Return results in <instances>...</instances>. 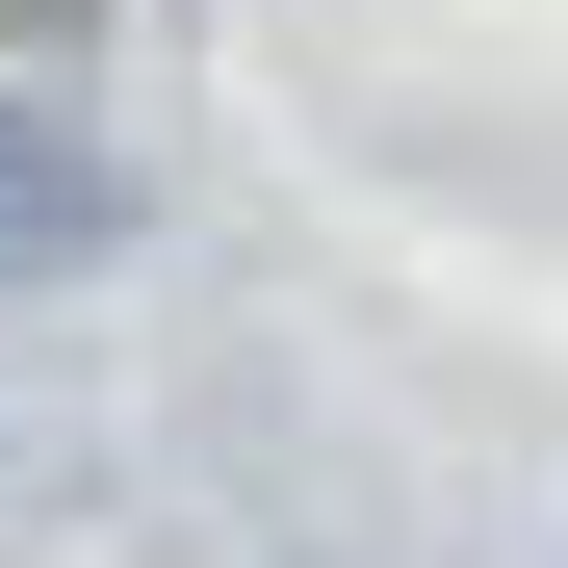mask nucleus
Wrapping results in <instances>:
<instances>
[{"label":"nucleus","mask_w":568,"mask_h":568,"mask_svg":"<svg viewBox=\"0 0 568 568\" xmlns=\"http://www.w3.org/2000/svg\"><path fill=\"white\" fill-rule=\"evenodd\" d=\"M104 233H130V181L78 155L52 104H0V284H52V258H104Z\"/></svg>","instance_id":"obj_1"}]
</instances>
